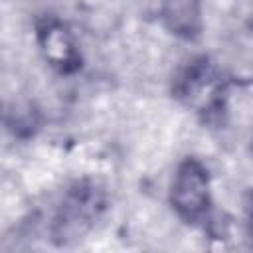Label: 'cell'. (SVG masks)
Instances as JSON below:
<instances>
[{"mask_svg":"<svg viewBox=\"0 0 253 253\" xmlns=\"http://www.w3.org/2000/svg\"><path fill=\"white\" fill-rule=\"evenodd\" d=\"M233 81L208 53L188 57L172 75L170 93L204 125H219L229 109Z\"/></svg>","mask_w":253,"mask_h":253,"instance_id":"1","label":"cell"},{"mask_svg":"<svg viewBox=\"0 0 253 253\" xmlns=\"http://www.w3.org/2000/svg\"><path fill=\"white\" fill-rule=\"evenodd\" d=\"M107 192L91 178L71 182L53 206L47 235L57 247H69L85 239L107 211Z\"/></svg>","mask_w":253,"mask_h":253,"instance_id":"2","label":"cell"},{"mask_svg":"<svg viewBox=\"0 0 253 253\" xmlns=\"http://www.w3.org/2000/svg\"><path fill=\"white\" fill-rule=\"evenodd\" d=\"M168 206L188 227L202 231L213 227V178L204 158L188 154L178 160L168 182Z\"/></svg>","mask_w":253,"mask_h":253,"instance_id":"3","label":"cell"},{"mask_svg":"<svg viewBox=\"0 0 253 253\" xmlns=\"http://www.w3.org/2000/svg\"><path fill=\"white\" fill-rule=\"evenodd\" d=\"M34 43L42 61L59 77H75L85 67L79 36L67 20L45 12L34 20Z\"/></svg>","mask_w":253,"mask_h":253,"instance_id":"4","label":"cell"},{"mask_svg":"<svg viewBox=\"0 0 253 253\" xmlns=\"http://www.w3.org/2000/svg\"><path fill=\"white\" fill-rule=\"evenodd\" d=\"M154 14L160 28L178 42L196 43L204 36V0H154Z\"/></svg>","mask_w":253,"mask_h":253,"instance_id":"5","label":"cell"}]
</instances>
